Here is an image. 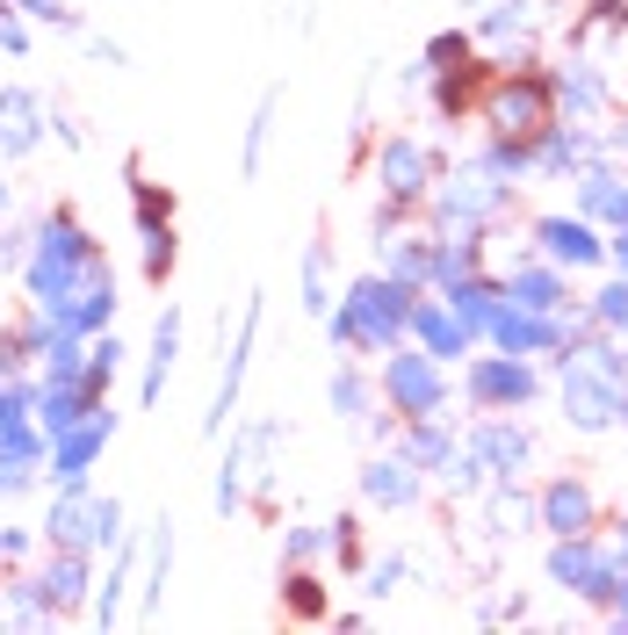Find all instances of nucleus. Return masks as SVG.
Segmentation results:
<instances>
[{
    "label": "nucleus",
    "instance_id": "f257e3e1",
    "mask_svg": "<svg viewBox=\"0 0 628 635\" xmlns=\"http://www.w3.org/2000/svg\"><path fill=\"white\" fill-rule=\"evenodd\" d=\"M102 433H109V419H88L80 433H66V447H58V477H80V469L94 463V447H102Z\"/></svg>",
    "mask_w": 628,
    "mask_h": 635
}]
</instances>
